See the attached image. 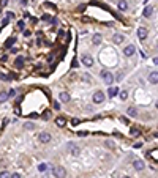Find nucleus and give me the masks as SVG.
Segmentation results:
<instances>
[{
    "label": "nucleus",
    "instance_id": "f257e3e1",
    "mask_svg": "<svg viewBox=\"0 0 158 178\" xmlns=\"http://www.w3.org/2000/svg\"><path fill=\"white\" fill-rule=\"evenodd\" d=\"M52 174H54V177H57V178H65L66 177V170H65L62 166H55V167L52 169Z\"/></svg>",
    "mask_w": 158,
    "mask_h": 178
},
{
    "label": "nucleus",
    "instance_id": "f03ea898",
    "mask_svg": "<svg viewBox=\"0 0 158 178\" xmlns=\"http://www.w3.org/2000/svg\"><path fill=\"white\" fill-rule=\"evenodd\" d=\"M101 77H103V80H104L108 85H111V84L114 82V76H112L109 71H106V69H104V71H101Z\"/></svg>",
    "mask_w": 158,
    "mask_h": 178
},
{
    "label": "nucleus",
    "instance_id": "7ed1b4c3",
    "mask_svg": "<svg viewBox=\"0 0 158 178\" xmlns=\"http://www.w3.org/2000/svg\"><path fill=\"white\" fill-rule=\"evenodd\" d=\"M92 99H93V103H95V104H101V103L104 101V93L98 90V91H95V93H93V98H92Z\"/></svg>",
    "mask_w": 158,
    "mask_h": 178
},
{
    "label": "nucleus",
    "instance_id": "20e7f679",
    "mask_svg": "<svg viewBox=\"0 0 158 178\" xmlns=\"http://www.w3.org/2000/svg\"><path fill=\"white\" fill-rule=\"evenodd\" d=\"M82 65L87 66V68H90V66L93 65V58H92L89 54H84V55H82Z\"/></svg>",
    "mask_w": 158,
    "mask_h": 178
},
{
    "label": "nucleus",
    "instance_id": "39448f33",
    "mask_svg": "<svg viewBox=\"0 0 158 178\" xmlns=\"http://www.w3.org/2000/svg\"><path fill=\"white\" fill-rule=\"evenodd\" d=\"M68 150H70V153L74 155V156H78V155L81 153V150H79V147H78L76 144H68Z\"/></svg>",
    "mask_w": 158,
    "mask_h": 178
},
{
    "label": "nucleus",
    "instance_id": "423d86ee",
    "mask_svg": "<svg viewBox=\"0 0 158 178\" xmlns=\"http://www.w3.org/2000/svg\"><path fill=\"white\" fill-rule=\"evenodd\" d=\"M135 52H136V49H135V46H133V44H130V46H127V47L123 49V54H125L127 57H131Z\"/></svg>",
    "mask_w": 158,
    "mask_h": 178
},
{
    "label": "nucleus",
    "instance_id": "0eeeda50",
    "mask_svg": "<svg viewBox=\"0 0 158 178\" xmlns=\"http://www.w3.org/2000/svg\"><path fill=\"white\" fill-rule=\"evenodd\" d=\"M38 139H40V142H43V144H47V142L51 140V134H49V133H41Z\"/></svg>",
    "mask_w": 158,
    "mask_h": 178
},
{
    "label": "nucleus",
    "instance_id": "6e6552de",
    "mask_svg": "<svg viewBox=\"0 0 158 178\" xmlns=\"http://www.w3.org/2000/svg\"><path fill=\"white\" fill-rule=\"evenodd\" d=\"M149 82L150 84H158V71H152L149 74Z\"/></svg>",
    "mask_w": 158,
    "mask_h": 178
},
{
    "label": "nucleus",
    "instance_id": "1a4fd4ad",
    "mask_svg": "<svg viewBox=\"0 0 158 178\" xmlns=\"http://www.w3.org/2000/svg\"><path fill=\"white\" fill-rule=\"evenodd\" d=\"M138 36H139V39H146V38H147V30H146V27H139V28H138Z\"/></svg>",
    "mask_w": 158,
    "mask_h": 178
},
{
    "label": "nucleus",
    "instance_id": "9d476101",
    "mask_svg": "<svg viewBox=\"0 0 158 178\" xmlns=\"http://www.w3.org/2000/svg\"><path fill=\"white\" fill-rule=\"evenodd\" d=\"M133 167H135L136 170H142V169H144V162H142L141 159H135V161H133Z\"/></svg>",
    "mask_w": 158,
    "mask_h": 178
},
{
    "label": "nucleus",
    "instance_id": "9b49d317",
    "mask_svg": "<svg viewBox=\"0 0 158 178\" xmlns=\"http://www.w3.org/2000/svg\"><path fill=\"white\" fill-rule=\"evenodd\" d=\"M152 13H154V6L147 5V6L144 8V16H146V17H150V16H152Z\"/></svg>",
    "mask_w": 158,
    "mask_h": 178
},
{
    "label": "nucleus",
    "instance_id": "f8f14e48",
    "mask_svg": "<svg viewBox=\"0 0 158 178\" xmlns=\"http://www.w3.org/2000/svg\"><path fill=\"white\" fill-rule=\"evenodd\" d=\"M14 66L16 68H22L24 66V57H17L16 62H14Z\"/></svg>",
    "mask_w": 158,
    "mask_h": 178
},
{
    "label": "nucleus",
    "instance_id": "ddd939ff",
    "mask_svg": "<svg viewBox=\"0 0 158 178\" xmlns=\"http://www.w3.org/2000/svg\"><path fill=\"white\" fill-rule=\"evenodd\" d=\"M117 93H119V88H116V87H111V88H109V91H108L109 98H114V96H116Z\"/></svg>",
    "mask_w": 158,
    "mask_h": 178
},
{
    "label": "nucleus",
    "instance_id": "4468645a",
    "mask_svg": "<svg viewBox=\"0 0 158 178\" xmlns=\"http://www.w3.org/2000/svg\"><path fill=\"white\" fill-rule=\"evenodd\" d=\"M60 101L68 103V101H70V95H68L66 91H62V93H60Z\"/></svg>",
    "mask_w": 158,
    "mask_h": 178
},
{
    "label": "nucleus",
    "instance_id": "2eb2a0df",
    "mask_svg": "<svg viewBox=\"0 0 158 178\" xmlns=\"http://www.w3.org/2000/svg\"><path fill=\"white\" fill-rule=\"evenodd\" d=\"M127 8H128V3H127L125 0H120V2H119V9H120V11H125Z\"/></svg>",
    "mask_w": 158,
    "mask_h": 178
},
{
    "label": "nucleus",
    "instance_id": "dca6fc26",
    "mask_svg": "<svg viewBox=\"0 0 158 178\" xmlns=\"http://www.w3.org/2000/svg\"><path fill=\"white\" fill-rule=\"evenodd\" d=\"M123 39H125V38H123V35H120V33H116V35H114V43H117V44H119V43H122Z\"/></svg>",
    "mask_w": 158,
    "mask_h": 178
},
{
    "label": "nucleus",
    "instance_id": "f3484780",
    "mask_svg": "<svg viewBox=\"0 0 158 178\" xmlns=\"http://www.w3.org/2000/svg\"><path fill=\"white\" fill-rule=\"evenodd\" d=\"M14 41H16V38H14V36L8 38V39H6V43H5V47H6V49H8V47H11V46L14 44Z\"/></svg>",
    "mask_w": 158,
    "mask_h": 178
},
{
    "label": "nucleus",
    "instance_id": "a211bd4d",
    "mask_svg": "<svg viewBox=\"0 0 158 178\" xmlns=\"http://www.w3.org/2000/svg\"><path fill=\"white\" fill-rule=\"evenodd\" d=\"M65 123H66V121H65V118H62V117H59V118L55 120V125H57V126H60V128H63V126H65Z\"/></svg>",
    "mask_w": 158,
    "mask_h": 178
},
{
    "label": "nucleus",
    "instance_id": "6ab92c4d",
    "mask_svg": "<svg viewBox=\"0 0 158 178\" xmlns=\"http://www.w3.org/2000/svg\"><path fill=\"white\" fill-rule=\"evenodd\" d=\"M101 43V35L100 33H95L93 35V44H100Z\"/></svg>",
    "mask_w": 158,
    "mask_h": 178
},
{
    "label": "nucleus",
    "instance_id": "aec40b11",
    "mask_svg": "<svg viewBox=\"0 0 158 178\" xmlns=\"http://www.w3.org/2000/svg\"><path fill=\"white\" fill-rule=\"evenodd\" d=\"M127 114H128L130 117H136V114H138V110H136L135 107H128V110H127Z\"/></svg>",
    "mask_w": 158,
    "mask_h": 178
},
{
    "label": "nucleus",
    "instance_id": "412c9836",
    "mask_svg": "<svg viewBox=\"0 0 158 178\" xmlns=\"http://www.w3.org/2000/svg\"><path fill=\"white\" fill-rule=\"evenodd\" d=\"M8 96H9V93H6V91H2V95H0V101H2V103H5Z\"/></svg>",
    "mask_w": 158,
    "mask_h": 178
},
{
    "label": "nucleus",
    "instance_id": "4be33fe9",
    "mask_svg": "<svg viewBox=\"0 0 158 178\" xmlns=\"http://www.w3.org/2000/svg\"><path fill=\"white\" fill-rule=\"evenodd\" d=\"M8 22H9V17H8V16H5V17L2 19V27H6V25H8Z\"/></svg>",
    "mask_w": 158,
    "mask_h": 178
},
{
    "label": "nucleus",
    "instance_id": "5701e85b",
    "mask_svg": "<svg viewBox=\"0 0 158 178\" xmlns=\"http://www.w3.org/2000/svg\"><path fill=\"white\" fill-rule=\"evenodd\" d=\"M38 170H40V172H46V170H47V164H40V166H38Z\"/></svg>",
    "mask_w": 158,
    "mask_h": 178
},
{
    "label": "nucleus",
    "instance_id": "b1692460",
    "mask_svg": "<svg viewBox=\"0 0 158 178\" xmlns=\"http://www.w3.org/2000/svg\"><path fill=\"white\" fill-rule=\"evenodd\" d=\"M24 128H25V129H33V128H35V125H33V123H30V121H27V123L24 125Z\"/></svg>",
    "mask_w": 158,
    "mask_h": 178
},
{
    "label": "nucleus",
    "instance_id": "393cba45",
    "mask_svg": "<svg viewBox=\"0 0 158 178\" xmlns=\"http://www.w3.org/2000/svg\"><path fill=\"white\" fill-rule=\"evenodd\" d=\"M130 133H131V136H133V137L139 136V129H136V128H131V131H130Z\"/></svg>",
    "mask_w": 158,
    "mask_h": 178
},
{
    "label": "nucleus",
    "instance_id": "a878e982",
    "mask_svg": "<svg viewBox=\"0 0 158 178\" xmlns=\"http://www.w3.org/2000/svg\"><path fill=\"white\" fill-rule=\"evenodd\" d=\"M24 27H25L24 21H17V28H19V30H24Z\"/></svg>",
    "mask_w": 158,
    "mask_h": 178
},
{
    "label": "nucleus",
    "instance_id": "bb28decb",
    "mask_svg": "<svg viewBox=\"0 0 158 178\" xmlns=\"http://www.w3.org/2000/svg\"><path fill=\"white\" fill-rule=\"evenodd\" d=\"M49 117H51V110H46V112L43 114V118H44V120H49Z\"/></svg>",
    "mask_w": 158,
    "mask_h": 178
},
{
    "label": "nucleus",
    "instance_id": "cd10ccee",
    "mask_svg": "<svg viewBox=\"0 0 158 178\" xmlns=\"http://www.w3.org/2000/svg\"><path fill=\"white\" fill-rule=\"evenodd\" d=\"M128 98V93L127 91H120V99H127Z\"/></svg>",
    "mask_w": 158,
    "mask_h": 178
},
{
    "label": "nucleus",
    "instance_id": "c85d7f7f",
    "mask_svg": "<svg viewBox=\"0 0 158 178\" xmlns=\"http://www.w3.org/2000/svg\"><path fill=\"white\" fill-rule=\"evenodd\" d=\"M38 117H40V115H38L36 112H32V114H30V118H38Z\"/></svg>",
    "mask_w": 158,
    "mask_h": 178
},
{
    "label": "nucleus",
    "instance_id": "c756f323",
    "mask_svg": "<svg viewBox=\"0 0 158 178\" xmlns=\"http://www.w3.org/2000/svg\"><path fill=\"white\" fill-rule=\"evenodd\" d=\"M54 109H57V110H59V109H60V103H57V101H55V103H54Z\"/></svg>",
    "mask_w": 158,
    "mask_h": 178
},
{
    "label": "nucleus",
    "instance_id": "7c9ffc66",
    "mask_svg": "<svg viewBox=\"0 0 158 178\" xmlns=\"http://www.w3.org/2000/svg\"><path fill=\"white\" fill-rule=\"evenodd\" d=\"M2 178H11V177H9L6 172H2Z\"/></svg>",
    "mask_w": 158,
    "mask_h": 178
},
{
    "label": "nucleus",
    "instance_id": "2f4dec72",
    "mask_svg": "<svg viewBox=\"0 0 158 178\" xmlns=\"http://www.w3.org/2000/svg\"><path fill=\"white\" fill-rule=\"evenodd\" d=\"M71 66H73V68H76V66H78V60H76V58L73 60V65H71Z\"/></svg>",
    "mask_w": 158,
    "mask_h": 178
},
{
    "label": "nucleus",
    "instance_id": "473e14b6",
    "mask_svg": "<svg viewBox=\"0 0 158 178\" xmlns=\"http://www.w3.org/2000/svg\"><path fill=\"white\" fill-rule=\"evenodd\" d=\"M43 21H49V16L47 14H43Z\"/></svg>",
    "mask_w": 158,
    "mask_h": 178
},
{
    "label": "nucleus",
    "instance_id": "72a5a7b5",
    "mask_svg": "<svg viewBox=\"0 0 158 178\" xmlns=\"http://www.w3.org/2000/svg\"><path fill=\"white\" fill-rule=\"evenodd\" d=\"M6 123H8V121H6V120H3V121H2V129H3V128H5V126H6Z\"/></svg>",
    "mask_w": 158,
    "mask_h": 178
},
{
    "label": "nucleus",
    "instance_id": "f704fd0d",
    "mask_svg": "<svg viewBox=\"0 0 158 178\" xmlns=\"http://www.w3.org/2000/svg\"><path fill=\"white\" fill-rule=\"evenodd\" d=\"M141 145H142V144H141V142H136V144H135V148H139V147H141Z\"/></svg>",
    "mask_w": 158,
    "mask_h": 178
},
{
    "label": "nucleus",
    "instance_id": "c9c22d12",
    "mask_svg": "<svg viewBox=\"0 0 158 178\" xmlns=\"http://www.w3.org/2000/svg\"><path fill=\"white\" fill-rule=\"evenodd\" d=\"M27 3H28V2H27V0H21V5H22V6H25V5H27Z\"/></svg>",
    "mask_w": 158,
    "mask_h": 178
},
{
    "label": "nucleus",
    "instance_id": "e433bc0d",
    "mask_svg": "<svg viewBox=\"0 0 158 178\" xmlns=\"http://www.w3.org/2000/svg\"><path fill=\"white\" fill-rule=\"evenodd\" d=\"M11 178H21V175H19V174H13V175H11Z\"/></svg>",
    "mask_w": 158,
    "mask_h": 178
},
{
    "label": "nucleus",
    "instance_id": "4c0bfd02",
    "mask_svg": "<svg viewBox=\"0 0 158 178\" xmlns=\"http://www.w3.org/2000/svg\"><path fill=\"white\" fill-rule=\"evenodd\" d=\"M6 3H8V0H2V6H5Z\"/></svg>",
    "mask_w": 158,
    "mask_h": 178
},
{
    "label": "nucleus",
    "instance_id": "58836bf2",
    "mask_svg": "<svg viewBox=\"0 0 158 178\" xmlns=\"http://www.w3.org/2000/svg\"><path fill=\"white\" fill-rule=\"evenodd\" d=\"M154 63H155V65H158V57H155V58H154Z\"/></svg>",
    "mask_w": 158,
    "mask_h": 178
},
{
    "label": "nucleus",
    "instance_id": "ea45409f",
    "mask_svg": "<svg viewBox=\"0 0 158 178\" xmlns=\"http://www.w3.org/2000/svg\"><path fill=\"white\" fill-rule=\"evenodd\" d=\"M122 178H130V177H122Z\"/></svg>",
    "mask_w": 158,
    "mask_h": 178
},
{
    "label": "nucleus",
    "instance_id": "a19ab883",
    "mask_svg": "<svg viewBox=\"0 0 158 178\" xmlns=\"http://www.w3.org/2000/svg\"><path fill=\"white\" fill-rule=\"evenodd\" d=\"M157 109H158V103H157Z\"/></svg>",
    "mask_w": 158,
    "mask_h": 178
},
{
    "label": "nucleus",
    "instance_id": "79ce46f5",
    "mask_svg": "<svg viewBox=\"0 0 158 178\" xmlns=\"http://www.w3.org/2000/svg\"><path fill=\"white\" fill-rule=\"evenodd\" d=\"M146 2H147V0H146Z\"/></svg>",
    "mask_w": 158,
    "mask_h": 178
}]
</instances>
